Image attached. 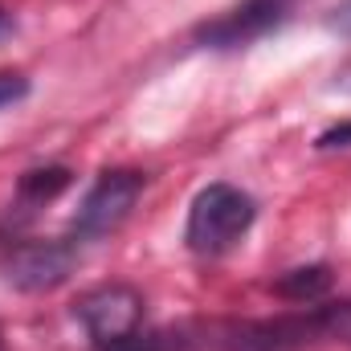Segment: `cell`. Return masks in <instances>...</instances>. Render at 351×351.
Returning <instances> with one entry per match:
<instances>
[{
	"label": "cell",
	"mask_w": 351,
	"mask_h": 351,
	"mask_svg": "<svg viewBox=\"0 0 351 351\" xmlns=\"http://www.w3.org/2000/svg\"><path fill=\"white\" fill-rule=\"evenodd\" d=\"M258 221V200L237 184H208L196 192L184 225V241L196 258H225Z\"/></svg>",
	"instance_id": "6da1fadb"
},
{
	"label": "cell",
	"mask_w": 351,
	"mask_h": 351,
	"mask_svg": "<svg viewBox=\"0 0 351 351\" xmlns=\"http://www.w3.org/2000/svg\"><path fill=\"white\" fill-rule=\"evenodd\" d=\"M74 319L82 323L94 351H119L143 331V294L127 282L94 286L74 302Z\"/></svg>",
	"instance_id": "7a4b0ae2"
},
{
	"label": "cell",
	"mask_w": 351,
	"mask_h": 351,
	"mask_svg": "<svg viewBox=\"0 0 351 351\" xmlns=\"http://www.w3.org/2000/svg\"><path fill=\"white\" fill-rule=\"evenodd\" d=\"M143 188H147V176L143 172H131V168L102 172L90 184V192L82 196V204H78V213H74L70 241L82 245V241H98V237L114 233V229L131 217V208H135V200L143 196Z\"/></svg>",
	"instance_id": "3957f363"
},
{
	"label": "cell",
	"mask_w": 351,
	"mask_h": 351,
	"mask_svg": "<svg viewBox=\"0 0 351 351\" xmlns=\"http://www.w3.org/2000/svg\"><path fill=\"white\" fill-rule=\"evenodd\" d=\"M298 4L302 0H237L233 8H225L221 16H213L196 29V45H204V49H245V45L269 37L274 29H282L294 16Z\"/></svg>",
	"instance_id": "277c9868"
},
{
	"label": "cell",
	"mask_w": 351,
	"mask_h": 351,
	"mask_svg": "<svg viewBox=\"0 0 351 351\" xmlns=\"http://www.w3.org/2000/svg\"><path fill=\"white\" fill-rule=\"evenodd\" d=\"M78 241H29L12 254L8 278L21 290H49L58 282H66V274L78 262Z\"/></svg>",
	"instance_id": "5b68a950"
},
{
	"label": "cell",
	"mask_w": 351,
	"mask_h": 351,
	"mask_svg": "<svg viewBox=\"0 0 351 351\" xmlns=\"http://www.w3.org/2000/svg\"><path fill=\"white\" fill-rule=\"evenodd\" d=\"M274 294L294 302V306H315L331 294V269L327 265H298V269H286L278 282H274Z\"/></svg>",
	"instance_id": "8992f818"
},
{
	"label": "cell",
	"mask_w": 351,
	"mask_h": 351,
	"mask_svg": "<svg viewBox=\"0 0 351 351\" xmlns=\"http://www.w3.org/2000/svg\"><path fill=\"white\" fill-rule=\"evenodd\" d=\"M70 168H37V172H25L21 176V184H16V196H21V204H49L53 196H62L66 188H70Z\"/></svg>",
	"instance_id": "52a82bcc"
},
{
	"label": "cell",
	"mask_w": 351,
	"mask_h": 351,
	"mask_svg": "<svg viewBox=\"0 0 351 351\" xmlns=\"http://www.w3.org/2000/svg\"><path fill=\"white\" fill-rule=\"evenodd\" d=\"M323 327H327V339H339L351 348V298L323 302Z\"/></svg>",
	"instance_id": "ba28073f"
},
{
	"label": "cell",
	"mask_w": 351,
	"mask_h": 351,
	"mask_svg": "<svg viewBox=\"0 0 351 351\" xmlns=\"http://www.w3.org/2000/svg\"><path fill=\"white\" fill-rule=\"evenodd\" d=\"M25 94H29V78H25V74L0 70V106H8V102H21Z\"/></svg>",
	"instance_id": "9c48e42d"
},
{
	"label": "cell",
	"mask_w": 351,
	"mask_h": 351,
	"mask_svg": "<svg viewBox=\"0 0 351 351\" xmlns=\"http://www.w3.org/2000/svg\"><path fill=\"white\" fill-rule=\"evenodd\" d=\"M335 147H351V123H339L319 135V152H335Z\"/></svg>",
	"instance_id": "30bf717a"
},
{
	"label": "cell",
	"mask_w": 351,
	"mask_h": 351,
	"mask_svg": "<svg viewBox=\"0 0 351 351\" xmlns=\"http://www.w3.org/2000/svg\"><path fill=\"white\" fill-rule=\"evenodd\" d=\"M331 29H339V33H351V0L343 8H335V16H331Z\"/></svg>",
	"instance_id": "8fae6325"
},
{
	"label": "cell",
	"mask_w": 351,
	"mask_h": 351,
	"mask_svg": "<svg viewBox=\"0 0 351 351\" xmlns=\"http://www.w3.org/2000/svg\"><path fill=\"white\" fill-rule=\"evenodd\" d=\"M12 29H16V25H12V12H8V8H0V41H4V37H12Z\"/></svg>",
	"instance_id": "7c38bea8"
},
{
	"label": "cell",
	"mask_w": 351,
	"mask_h": 351,
	"mask_svg": "<svg viewBox=\"0 0 351 351\" xmlns=\"http://www.w3.org/2000/svg\"><path fill=\"white\" fill-rule=\"evenodd\" d=\"M0 351H4V331H0Z\"/></svg>",
	"instance_id": "4fadbf2b"
}]
</instances>
